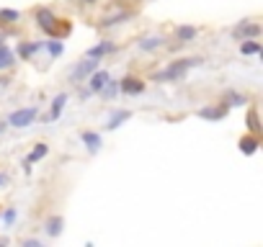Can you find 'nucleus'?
<instances>
[{
    "label": "nucleus",
    "instance_id": "f8f14e48",
    "mask_svg": "<svg viewBox=\"0 0 263 247\" xmlns=\"http://www.w3.org/2000/svg\"><path fill=\"white\" fill-rule=\"evenodd\" d=\"M39 49H44V44H42V42H21V44H18V49H16V57H18V59H24V62H29Z\"/></svg>",
    "mask_w": 263,
    "mask_h": 247
},
{
    "label": "nucleus",
    "instance_id": "a211bd4d",
    "mask_svg": "<svg viewBox=\"0 0 263 247\" xmlns=\"http://www.w3.org/2000/svg\"><path fill=\"white\" fill-rule=\"evenodd\" d=\"M258 147H260V137H255V134H250V132H248V137L240 139V152H242V155H255Z\"/></svg>",
    "mask_w": 263,
    "mask_h": 247
},
{
    "label": "nucleus",
    "instance_id": "393cba45",
    "mask_svg": "<svg viewBox=\"0 0 263 247\" xmlns=\"http://www.w3.org/2000/svg\"><path fill=\"white\" fill-rule=\"evenodd\" d=\"M44 47H47L49 57H60V54L65 52V44H62V39H52V42H47Z\"/></svg>",
    "mask_w": 263,
    "mask_h": 247
},
{
    "label": "nucleus",
    "instance_id": "c85d7f7f",
    "mask_svg": "<svg viewBox=\"0 0 263 247\" xmlns=\"http://www.w3.org/2000/svg\"><path fill=\"white\" fill-rule=\"evenodd\" d=\"M8 183H11V175L0 170V188H3V186H8Z\"/></svg>",
    "mask_w": 263,
    "mask_h": 247
},
{
    "label": "nucleus",
    "instance_id": "6ab92c4d",
    "mask_svg": "<svg viewBox=\"0 0 263 247\" xmlns=\"http://www.w3.org/2000/svg\"><path fill=\"white\" fill-rule=\"evenodd\" d=\"M21 18H24V13H21V11H13V8H0V26H16Z\"/></svg>",
    "mask_w": 263,
    "mask_h": 247
},
{
    "label": "nucleus",
    "instance_id": "2f4dec72",
    "mask_svg": "<svg viewBox=\"0 0 263 247\" xmlns=\"http://www.w3.org/2000/svg\"><path fill=\"white\" fill-rule=\"evenodd\" d=\"M6 129H8V121H0V134H3Z\"/></svg>",
    "mask_w": 263,
    "mask_h": 247
},
{
    "label": "nucleus",
    "instance_id": "473e14b6",
    "mask_svg": "<svg viewBox=\"0 0 263 247\" xmlns=\"http://www.w3.org/2000/svg\"><path fill=\"white\" fill-rule=\"evenodd\" d=\"M0 244H8V237H0Z\"/></svg>",
    "mask_w": 263,
    "mask_h": 247
},
{
    "label": "nucleus",
    "instance_id": "aec40b11",
    "mask_svg": "<svg viewBox=\"0 0 263 247\" xmlns=\"http://www.w3.org/2000/svg\"><path fill=\"white\" fill-rule=\"evenodd\" d=\"M16 65V54L6 47V44H0V72L3 70H11Z\"/></svg>",
    "mask_w": 263,
    "mask_h": 247
},
{
    "label": "nucleus",
    "instance_id": "20e7f679",
    "mask_svg": "<svg viewBox=\"0 0 263 247\" xmlns=\"http://www.w3.org/2000/svg\"><path fill=\"white\" fill-rule=\"evenodd\" d=\"M31 16H34L36 26H39V29H42L47 36H54L57 16H54V11H52V8H47V6H39V8H34V11H31Z\"/></svg>",
    "mask_w": 263,
    "mask_h": 247
},
{
    "label": "nucleus",
    "instance_id": "cd10ccee",
    "mask_svg": "<svg viewBox=\"0 0 263 247\" xmlns=\"http://www.w3.org/2000/svg\"><path fill=\"white\" fill-rule=\"evenodd\" d=\"M72 6H78V8H90V6H98L101 0H70Z\"/></svg>",
    "mask_w": 263,
    "mask_h": 247
},
{
    "label": "nucleus",
    "instance_id": "9b49d317",
    "mask_svg": "<svg viewBox=\"0 0 263 247\" xmlns=\"http://www.w3.org/2000/svg\"><path fill=\"white\" fill-rule=\"evenodd\" d=\"M108 77H111V75H108V70H101V67H98V70H93V72L88 75V88H90L93 93H101V90H103V85L108 83Z\"/></svg>",
    "mask_w": 263,
    "mask_h": 247
},
{
    "label": "nucleus",
    "instance_id": "f03ea898",
    "mask_svg": "<svg viewBox=\"0 0 263 247\" xmlns=\"http://www.w3.org/2000/svg\"><path fill=\"white\" fill-rule=\"evenodd\" d=\"M36 118H39V106H26V108H16L6 121H8V127H13V129H26Z\"/></svg>",
    "mask_w": 263,
    "mask_h": 247
},
{
    "label": "nucleus",
    "instance_id": "6e6552de",
    "mask_svg": "<svg viewBox=\"0 0 263 247\" xmlns=\"http://www.w3.org/2000/svg\"><path fill=\"white\" fill-rule=\"evenodd\" d=\"M47 155H49V145H47V142H36V147H34V150L29 152V157L21 162V165H24V170H26V173H31V165H34V162H39V160H44Z\"/></svg>",
    "mask_w": 263,
    "mask_h": 247
},
{
    "label": "nucleus",
    "instance_id": "4be33fe9",
    "mask_svg": "<svg viewBox=\"0 0 263 247\" xmlns=\"http://www.w3.org/2000/svg\"><path fill=\"white\" fill-rule=\"evenodd\" d=\"M240 54H242V57L260 54V42H258V39H245V42H240Z\"/></svg>",
    "mask_w": 263,
    "mask_h": 247
},
{
    "label": "nucleus",
    "instance_id": "f257e3e1",
    "mask_svg": "<svg viewBox=\"0 0 263 247\" xmlns=\"http://www.w3.org/2000/svg\"><path fill=\"white\" fill-rule=\"evenodd\" d=\"M201 62H204L201 57H183V59H173L165 70L155 72V75H153V80H155V83H173V80H181V77L186 75V70H191V67L201 65Z\"/></svg>",
    "mask_w": 263,
    "mask_h": 247
},
{
    "label": "nucleus",
    "instance_id": "7c9ffc66",
    "mask_svg": "<svg viewBox=\"0 0 263 247\" xmlns=\"http://www.w3.org/2000/svg\"><path fill=\"white\" fill-rule=\"evenodd\" d=\"M11 85V77H3V75H0V88H8Z\"/></svg>",
    "mask_w": 263,
    "mask_h": 247
},
{
    "label": "nucleus",
    "instance_id": "7ed1b4c3",
    "mask_svg": "<svg viewBox=\"0 0 263 247\" xmlns=\"http://www.w3.org/2000/svg\"><path fill=\"white\" fill-rule=\"evenodd\" d=\"M101 67V59H96V57H85L83 62H78V65H72L70 67V72H67V83H72V85H80L93 70H98Z\"/></svg>",
    "mask_w": 263,
    "mask_h": 247
},
{
    "label": "nucleus",
    "instance_id": "dca6fc26",
    "mask_svg": "<svg viewBox=\"0 0 263 247\" xmlns=\"http://www.w3.org/2000/svg\"><path fill=\"white\" fill-rule=\"evenodd\" d=\"M80 142L85 145V150H88L90 155H96V152L101 150V145H103V139H101L98 132H83V134H80Z\"/></svg>",
    "mask_w": 263,
    "mask_h": 247
},
{
    "label": "nucleus",
    "instance_id": "9d476101",
    "mask_svg": "<svg viewBox=\"0 0 263 247\" xmlns=\"http://www.w3.org/2000/svg\"><path fill=\"white\" fill-rule=\"evenodd\" d=\"M67 100H70V95H67L65 90H62V93H57V95L52 98V108H49V116H47L44 121H47V123H52L54 118H60V116H62V111H65V103H67Z\"/></svg>",
    "mask_w": 263,
    "mask_h": 247
},
{
    "label": "nucleus",
    "instance_id": "2eb2a0df",
    "mask_svg": "<svg viewBox=\"0 0 263 247\" xmlns=\"http://www.w3.org/2000/svg\"><path fill=\"white\" fill-rule=\"evenodd\" d=\"M132 118V111L129 108H121V111H114L111 116H108V121H106V132H114V129H119L124 121H129Z\"/></svg>",
    "mask_w": 263,
    "mask_h": 247
},
{
    "label": "nucleus",
    "instance_id": "0eeeda50",
    "mask_svg": "<svg viewBox=\"0 0 263 247\" xmlns=\"http://www.w3.org/2000/svg\"><path fill=\"white\" fill-rule=\"evenodd\" d=\"M132 18H135V11H119V13H111V16L101 18V21H98V29H101V31H108V29H116V26L132 21Z\"/></svg>",
    "mask_w": 263,
    "mask_h": 247
},
{
    "label": "nucleus",
    "instance_id": "b1692460",
    "mask_svg": "<svg viewBox=\"0 0 263 247\" xmlns=\"http://www.w3.org/2000/svg\"><path fill=\"white\" fill-rule=\"evenodd\" d=\"M250 98L245 95V93H235V90H230V93H224V103L232 108V106H245Z\"/></svg>",
    "mask_w": 263,
    "mask_h": 247
},
{
    "label": "nucleus",
    "instance_id": "f3484780",
    "mask_svg": "<svg viewBox=\"0 0 263 247\" xmlns=\"http://www.w3.org/2000/svg\"><path fill=\"white\" fill-rule=\"evenodd\" d=\"M199 31H201L199 26H178V29H176V39H178L181 44H191V42L199 36Z\"/></svg>",
    "mask_w": 263,
    "mask_h": 247
},
{
    "label": "nucleus",
    "instance_id": "1a4fd4ad",
    "mask_svg": "<svg viewBox=\"0 0 263 247\" xmlns=\"http://www.w3.org/2000/svg\"><path fill=\"white\" fill-rule=\"evenodd\" d=\"M227 111H230V106L222 100V103H217V106H204V108H199V116H201V118H209V121H219V118L227 116Z\"/></svg>",
    "mask_w": 263,
    "mask_h": 247
},
{
    "label": "nucleus",
    "instance_id": "a878e982",
    "mask_svg": "<svg viewBox=\"0 0 263 247\" xmlns=\"http://www.w3.org/2000/svg\"><path fill=\"white\" fill-rule=\"evenodd\" d=\"M101 93H103V98H106V100H108V98H114V95L119 93V80H111V77H108V83L103 85V90H101Z\"/></svg>",
    "mask_w": 263,
    "mask_h": 247
},
{
    "label": "nucleus",
    "instance_id": "412c9836",
    "mask_svg": "<svg viewBox=\"0 0 263 247\" xmlns=\"http://www.w3.org/2000/svg\"><path fill=\"white\" fill-rule=\"evenodd\" d=\"M245 123H248V132H250V134L260 137V118H258V108H255V106L248 111V118H245Z\"/></svg>",
    "mask_w": 263,
    "mask_h": 247
},
{
    "label": "nucleus",
    "instance_id": "ddd939ff",
    "mask_svg": "<svg viewBox=\"0 0 263 247\" xmlns=\"http://www.w3.org/2000/svg\"><path fill=\"white\" fill-rule=\"evenodd\" d=\"M111 52H116V44L111 42V39H103V42H98L96 47H90L88 52H85V57H96V59H103L106 54H111Z\"/></svg>",
    "mask_w": 263,
    "mask_h": 247
},
{
    "label": "nucleus",
    "instance_id": "c756f323",
    "mask_svg": "<svg viewBox=\"0 0 263 247\" xmlns=\"http://www.w3.org/2000/svg\"><path fill=\"white\" fill-rule=\"evenodd\" d=\"M21 244H26V247H42V242H39V239H24Z\"/></svg>",
    "mask_w": 263,
    "mask_h": 247
},
{
    "label": "nucleus",
    "instance_id": "4468645a",
    "mask_svg": "<svg viewBox=\"0 0 263 247\" xmlns=\"http://www.w3.org/2000/svg\"><path fill=\"white\" fill-rule=\"evenodd\" d=\"M165 36H145V39H140L137 42V49L140 52H158V49H163L165 47Z\"/></svg>",
    "mask_w": 263,
    "mask_h": 247
},
{
    "label": "nucleus",
    "instance_id": "5701e85b",
    "mask_svg": "<svg viewBox=\"0 0 263 247\" xmlns=\"http://www.w3.org/2000/svg\"><path fill=\"white\" fill-rule=\"evenodd\" d=\"M62 227H65V219L57 214V216H49V221H47L44 229H47L49 237H60V234H62Z\"/></svg>",
    "mask_w": 263,
    "mask_h": 247
},
{
    "label": "nucleus",
    "instance_id": "423d86ee",
    "mask_svg": "<svg viewBox=\"0 0 263 247\" xmlns=\"http://www.w3.org/2000/svg\"><path fill=\"white\" fill-rule=\"evenodd\" d=\"M145 88H147L145 80L142 77H135V75H126V77L119 80V93H124V95H140Z\"/></svg>",
    "mask_w": 263,
    "mask_h": 247
},
{
    "label": "nucleus",
    "instance_id": "bb28decb",
    "mask_svg": "<svg viewBox=\"0 0 263 247\" xmlns=\"http://www.w3.org/2000/svg\"><path fill=\"white\" fill-rule=\"evenodd\" d=\"M16 216H18L16 206H8V209H6V214H3V227H6V229H11V227H13V221H16Z\"/></svg>",
    "mask_w": 263,
    "mask_h": 247
},
{
    "label": "nucleus",
    "instance_id": "39448f33",
    "mask_svg": "<svg viewBox=\"0 0 263 247\" xmlns=\"http://www.w3.org/2000/svg\"><path fill=\"white\" fill-rule=\"evenodd\" d=\"M260 31H263V29H260L258 21H240V24L232 29V39H235V42H240V39H242V42H245V39H258Z\"/></svg>",
    "mask_w": 263,
    "mask_h": 247
}]
</instances>
